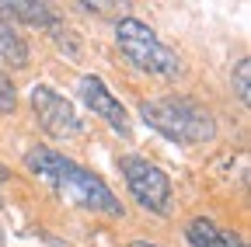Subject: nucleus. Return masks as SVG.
<instances>
[{
    "instance_id": "nucleus-14",
    "label": "nucleus",
    "mask_w": 251,
    "mask_h": 247,
    "mask_svg": "<svg viewBox=\"0 0 251 247\" xmlns=\"http://www.w3.org/2000/svg\"><path fill=\"white\" fill-rule=\"evenodd\" d=\"M0 247H4V233H0Z\"/></svg>"
},
{
    "instance_id": "nucleus-4",
    "label": "nucleus",
    "mask_w": 251,
    "mask_h": 247,
    "mask_svg": "<svg viewBox=\"0 0 251 247\" xmlns=\"http://www.w3.org/2000/svg\"><path fill=\"white\" fill-rule=\"evenodd\" d=\"M119 171H122L126 184H129L133 199L143 209H150L153 216H168L171 212V181L157 164H150L147 157L126 153V157H119Z\"/></svg>"
},
{
    "instance_id": "nucleus-3",
    "label": "nucleus",
    "mask_w": 251,
    "mask_h": 247,
    "mask_svg": "<svg viewBox=\"0 0 251 247\" xmlns=\"http://www.w3.org/2000/svg\"><path fill=\"white\" fill-rule=\"evenodd\" d=\"M115 42L122 49V56L129 59V63L150 77H164V80H175L181 77V56L175 49H168L161 39H157V32L150 24H143L140 18H119L115 21Z\"/></svg>"
},
{
    "instance_id": "nucleus-11",
    "label": "nucleus",
    "mask_w": 251,
    "mask_h": 247,
    "mask_svg": "<svg viewBox=\"0 0 251 247\" xmlns=\"http://www.w3.org/2000/svg\"><path fill=\"white\" fill-rule=\"evenodd\" d=\"M230 84H234V94L241 105L251 101V59H237V67L230 73Z\"/></svg>"
},
{
    "instance_id": "nucleus-5",
    "label": "nucleus",
    "mask_w": 251,
    "mask_h": 247,
    "mask_svg": "<svg viewBox=\"0 0 251 247\" xmlns=\"http://www.w3.org/2000/svg\"><path fill=\"white\" fill-rule=\"evenodd\" d=\"M28 101H31V112H35L39 129L49 133L52 139H70V136L80 133V118H77L74 105L63 98L56 87L35 84V87L28 90Z\"/></svg>"
},
{
    "instance_id": "nucleus-7",
    "label": "nucleus",
    "mask_w": 251,
    "mask_h": 247,
    "mask_svg": "<svg viewBox=\"0 0 251 247\" xmlns=\"http://www.w3.org/2000/svg\"><path fill=\"white\" fill-rule=\"evenodd\" d=\"M4 21H25L35 28H59V11L49 0H0Z\"/></svg>"
},
{
    "instance_id": "nucleus-1",
    "label": "nucleus",
    "mask_w": 251,
    "mask_h": 247,
    "mask_svg": "<svg viewBox=\"0 0 251 247\" xmlns=\"http://www.w3.org/2000/svg\"><path fill=\"white\" fill-rule=\"evenodd\" d=\"M25 167L31 174H39L59 199H67V202H74L80 209H91V212L122 216V202L115 199V192L108 188L98 174L87 171V167H80L70 157H63V153L49 150V146L28 150L25 153Z\"/></svg>"
},
{
    "instance_id": "nucleus-13",
    "label": "nucleus",
    "mask_w": 251,
    "mask_h": 247,
    "mask_svg": "<svg viewBox=\"0 0 251 247\" xmlns=\"http://www.w3.org/2000/svg\"><path fill=\"white\" fill-rule=\"evenodd\" d=\"M129 247H157V244H147V240H133Z\"/></svg>"
},
{
    "instance_id": "nucleus-2",
    "label": "nucleus",
    "mask_w": 251,
    "mask_h": 247,
    "mask_svg": "<svg viewBox=\"0 0 251 247\" xmlns=\"http://www.w3.org/2000/svg\"><path fill=\"white\" fill-rule=\"evenodd\" d=\"M140 118L153 133H161L164 139H171L178 146H199V143H209L216 136L213 112L206 105H199L196 98H185V94L143 101L140 105Z\"/></svg>"
},
{
    "instance_id": "nucleus-10",
    "label": "nucleus",
    "mask_w": 251,
    "mask_h": 247,
    "mask_svg": "<svg viewBox=\"0 0 251 247\" xmlns=\"http://www.w3.org/2000/svg\"><path fill=\"white\" fill-rule=\"evenodd\" d=\"M74 7L91 18H126L129 0H74Z\"/></svg>"
},
{
    "instance_id": "nucleus-9",
    "label": "nucleus",
    "mask_w": 251,
    "mask_h": 247,
    "mask_svg": "<svg viewBox=\"0 0 251 247\" xmlns=\"http://www.w3.org/2000/svg\"><path fill=\"white\" fill-rule=\"evenodd\" d=\"M28 56H31V52H28L25 35L18 32L11 21L0 18V63H7V67H14V70H25V67H28Z\"/></svg>"
},
{
    "instance_id": "nucleus-6",
    "label": "nucleus",
    "mask_w": 251,
    "mask_h": 247,
    "mask_svg": "<svg viewBox=\"0 0 251 247\" xmlns=\"http://www.w3.org/2000/svg\"><path fill=\"white\" fill-rule=\"evenodd\" d=\"M77 98L98 115V118H105L108 126L122 136V139H129L133 136V122H129V112L122 108V101L108 90V84L101 80V77H94V73H84L80 80H77Z\"/></svg>"
},
{
    "instance_id": "nucleus-8",
    "label": "nucleus",
    "mask_w": 251,
    "mask_h": 247,
    "mask_svg": "<svg viewBox=\"0 0 251 247\" xmlns=\"http://www.w3.org/2000/svg\"><path fill=\"white\" fill-rule=\"evenodd\" d=\"M185 237H188V244H192V247H244V240H241L237 233L216 226L213 220H202V216L188 223Z\"/></svg>"
},
{
    "instance_id": "nucleus-12",
    "label": "nucleus",
    "mask_w": 251,
    "mask_h": 247,
    "mask_svg": "<svg viewBox=\"0 0 251 247\" xmlns=\"http://www.w3.org/2000/svg\"><path fill=\"white\" fill-rule=\"evenodd\" d=\"M14 108H18V90H14L11 77L0 70V115H11Z\"/></svg>"
}]
</instances>
